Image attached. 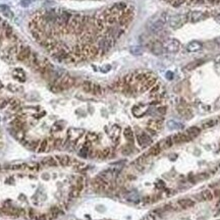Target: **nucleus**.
<instances>
[{"label":"nucleus","instance_id":"obj_1","mask_svg":"<svg viewBox=\"0 0 220 220\" xmlns=\"http://www.w3.org/2000/svg\"><path fill=\"white\" fill-rule=\"evenodd\" d=\"M114 39L112 37H109V36L98 40V48L100 50V54H104L107 51H109L114 45Z\"/></svg>","mask_w":220,"mask_h":220},{"label":"nucleus","instance_id":"obj_2","mask_svg":"<svg viewBox=\"0 0 220 220\" xmlns=\"http://www.w3.org/2000/svg\"><path fill=\"white\" fill-rule=\"evenodd\" d=\"M188 14H175L169 19V26L172 29H179L188 22Z\"/></svg>","mask_w":220,"mask_h":220},{"label":"nucleus","instance_id":"obj_3","mask_svg":"<svg viewBox=\"0 0 220 220\" xmlns=\"http://www.w3.org/2000/svg\"><path fill=\"white\" fill-rule=\"evenodd\" d=\"M92 185H93V188L96 191H107L110 188L109 182H107V180H105L104 178L100 176H97L93 179Z\"/></svg>","mask_w":220,"mask_h":220},{"label":"nucleus","instance_id":"obj_4","mask_svg":"<svg viewBox=\"0 0 220 220\" xmlns=\"http://www.w3.org/2000/svg\"><path fill=\"white\" fill-rule=\"evenodd\" d=\"M74 80L69 76H63V77H59L55 83V85L59 87V89H60L61 91L69 89L71 87L74 86Z\"/></svg>","mask_w":220,"mask_h":220},{"label":"nucleus","instance_id":"obj_5","mask_svg":"<svg viewBox=\"0 0 220 220\" xmlns=\"http://www.w3.org/2000/svg\"><path fill=\"white\" fill-rule=\"evenodd\" d=\"M168 53H176L180 49V43L176 39H170L163 45Z\"/></svg>","mask_w":220,"mask_h":220},{"label":"nucleus","instance_id":"obj_6","mask_svg":"<svg viewBox=\"0 0 220 220\" xmlns=\"http://www.w3.org/2000/svg\"><path fill=\"white\" fill-rule=\"evenodd\" d=\"M164 25H165V20L163 19H160V17H158L153 22H150L148 24V28L149 30L151 31L152 33H159L160 31L163 30V28H164Z\"/></svg>","mask_w":220,"mask_h":220},{"label":"nucleus","instance_id":"obj_7","mask_svg":"<svg viewBox=\"0 0 220 220\" xmlns=\"http://www.w3.org/2000/svg\"><path fill=\"white\" fill-rule=\"evenodd\" d=\"M85 134L84 129H79V128H69L67 131V137L71 141L77 142V140H81L83 134Z\"/></svg>","mask_w":220,"mask_h":220},{"label":"nucleus","instance_id":"obj_8","mask_svg":"<svg viewBox=\"0 0 220 220\" xmlns=\"http://www.w3.org/2000/svg\"><path fill=\"white\" fill-rule=\"evenodd\" d=\"M137 141H138V144L141 147H146L152 143L151 137L149 136L148 133H145V131H142V133L138 134V136H137Z\"/></svg>","mask_w":220,"mask_h":220},{"label":"nucleus","instance_id":"obj_9","mask_svg":"<svg viewBox=\"0 0 220 220\" xmlns=\"http://www.w3.org/2000/svg\"><path fill=\"white\" fill-rule=\"evenodd\" d=\"M32 53V51H31L30 47H20V49L19 50V53H17V59H19L20 61H26L28 60V58H29L30 54Z\"/></svg>","mask_w":220,"mask_h":220},{"label":"nucleus","instance_id":"obj_10","mask_svg":"<svg viewBox=\"0 0 220 220\" xmlns=\"http://www.w3.org/2000/svg\"><path fill=\"white\" fill-rule=\"evenodd\" d=\"M55 158L57 159L59 165H61V166H69V165H72V163L74 161L67 155H57V156H55Z\"/></svg>","mask_w":220,"mask_h":220},{"label":"nucleus","instance_id":"obj_11","mask_svg":"<svg viewBox=\"0 0 220 220\" xmlns=\"http://www.w3.org/2000/svg\"><path fill=\"white\" fill-rule=\"evenodd\" d=\"M41 164L44 165V166H47V167H55V166H58L59 163L55 157L48 156V157L44 158L42 160V162H41Z\"/></svg>","mask_w":220,"mask_h":220},{"label":"nucleus","instance_id":"obj_12","mask_svg":"<svg viewBox=\"0 0 220 220\" xmlns=\"http://www.w3.org/2000/svg\"><path fill=\"white\" fill-rule=\"evenodd\" d=\"M203 48V44L199 41H191L187 45V50L188 52H197Z\"/></svg>","mask_w":220,"mask_h":220},{"label":"nucleus","instance_id":"obj_13","mask_svg":"<svg viewBox=\"0 0 220 220\" xmlns=\"http://www.w3.org/2000/svg\"><path fill=\"white\" fill-rule=\"evenodd\" d=\"M120 128L118 125H113L112 126V128H111V131H110V137H111V139H112V141L114 142L115 144H117L118 143V140H119V136H120Z\"/></svg>","mask_w":220,"mask_h":220},{"label":"nucleus","instance_id":"obj_14","mask_svg":"<svg viewBox=\"0 0 220 220\" xmlns=\"http://www.w3.org/2000/svg\"><path fill=\"white\" fill-rule=\"evenodd\" d=\"M162 121L161 120H157V119H153V120H150L148 121V125H147V128L150 129H153L154 131H160L162 128Z\"/></svg>","mask_w":220,"mask_h":220},{"label":"nucleus","instance_id":"obj_15","mask_svg":"<svg viewBox=\"0 0 220 220\" xmlns=\"http://www.w3.org/2000/svg\"><path fill=\"white\" fill-rule=\"evenodd\" d=\"M173 143L174 144H180V143H185V142L190 141V138L188 137L187 134H176L172 137Z\"/></svg>","mask_w":220,"mask_h":220},{"label":"nucleus","instance_id":"obj_16","mask_svg":"<svg viewBox=\"0 0 220 220\" xmlns=\"http://www.w3.org/2000/svg\"><path fill=\"white\" fill-rule=\"evenodd\" d=\"M177 204L179 205V207L182 209H185V208H190V207H193L195 205V202H194L191 199L188 198H185V199H180V200L177 201Z\"/></svg>","mask_w":220,"mask_h":220},{"label":"nucleus","instance_id":"obj_17","mask_svg":"<svg viewBox=\"0 0 220 220\" xmlns=\"http://www.w3.org/2000/svg\"><path fill=\"white\" fill-rule=\"evenodd\" d=\"M163 49H164V47H163V44L161 42H159V41H156V42L152 45V52L157 56L161 55V54L163 53Z\"/></svg>","mask_w":220,"mask_h":220},{"label":"nucleus","instance_id":"obj_18","mask_svg":"<svg viewBox=\"0 0 220 220\" xmlns=\"http://www.w3.org/2000/svg\"><path fill=\"white\" fill-rule=\"evenodd\" d=\"M218 123H220V116L206 120L205 122L203 123V125H202V126H203V128H213V126L217 125Z\"/></svg>","mask_w":220,"mask_h":220},{"label":"nucleus","instance_id":"obj_19","mask_svg":"<svg viewBox=\"0 0 220 220\" xmlns=\"http://www.w3.org/2000/svg\"><path fill=\"white\" fill-rule=\"evenodd\" d=\"M49 150H50V145H49L48 139H44L43 141L40 142V144H39L37 152L38 153H43V152L49 151Z\"/></svg>","mask_w":220,"mask_h":220},{"label":"nucleus","instance_id":"obj_20","mask_svg":"<svg viewBox=\"0 0 220 220\" xmlns=\"http://www.w3.org/2000/svg\"><path fill=\"white\" fill-rule=\"evenodd\" d=\"M147 111V107L146 106H142V105H138V106H134L133 108V113L134 116L137 117H141L143 116Z\"/></svg>","mask_w":220,"mask_h":220},{"label":"nucleus","instance_id":"obj_21","mask_svg":"<svg viewBox=\"0 0 220 220\" xmlns=\"http://www.w3.org/2000/svg\"><path fill=\"white\" fill-rule=\"evenodd\" d=\"M205 19V14L202 11H193L191 14V20L193 23H198Z\"/></svg>","mask_w":220,"mask_h":220},{"label":"nucleus","instance_id":"obj_22","mask_svg":"<svg viewBox=\"0 0 220 220\" xmlns=\"http://www.w3.org/2000/svg\"><path fill=\"white\" fill-rule=\"evenodd\" d=\"M201 133V129L199 128H197V126H191V128H190L187 131V134H188V137L190 138L191 140V139H194V138H196L197 136H199Z\"/></svg>","mask_w":220,"mask_h":220},{"label":"nucleus","instance_id":"obj_23","mask_svg":"<svg viewBox=\"0 0 220 220\" xmlns=\"http://www.w3.org/2000/svg\"><path fill=\"white\" fill-rule=\"evenodd\" d=\"M173 144H174V143H173L172 137H168V138L163 140L162 142H160L159 146H160V148H161V150L162 149H169Z\"/></svg>","mask_w":220,"mask_h":220},{"label":"nucleus","instance_id":"obj_24","mask_svg":"<svg viewBox=\"0 0 220 220\" xmlns=\"http://www.w3.org/2000/svg\"><path fill=\"white\" fill-rule=\"evenodd\" d=\"M2 27L4 28V34H5V37L7 39H9L12 37V36L14 35V30H12V28L10 27V26L7 24L6 22H2Z\"/></svg>","mask_w":220,"mask_h":220},{"label":"nucleus","instance_id":"obj_25","mask_svg":"<svg viewBox=\"0 0 220 220\" xmlns=\"http://www.w3.org/2000/svg\"><path fill=\"white\" fill-rule=\"evenodd\" d=\"M111 154V149L110 148H105L102 151H98L97 152V157L96 158H100V159H105L108 158Z\"/></svg>","mask_w":220,"mask_h":220},{"label":"nucleus","instance_id":"obj_26","mask_svg":"<svg viewBox=\"0 0 220 220\" xmlns=\"http://www.w3.org/2000/svg\"><path fill=\"white\" fill-rule=\"evenodd\" d=\"M200 197L202 198V200H205V201H211L213 199V193L210 190H205L201 193Z\"/></svg>","mask_w":220,"mask_h":220},{"label":"nucleus","instance_id":"obj_27","mask_svg":"<svg viewBox=\"0 0 220 220\" xmlns=\"http://www.w3.org/2000/svg\"><path fill=\"white\" fill-rule=\"evenodd\" d=\"M85 183H86V182H85V177L84 176H77L74 187L79 188L81 191H83V190L85 188Z\"/></svg>","mask_w":220,"mask_h":220},{"label":"nucleus","instance_id":"obj_28","mask_svg":"<svg viewBox=\"0 0 220 220\" xmlns=\"http://www.w3.org/2000/svg\"><path fill=\"white\" fill-rule=\"evenodd\" d=\"M123 136L125 138L128 140L129 142H133L134 141V131L131 128H125V131H123Z\"/></svg>","mask_w":220,"mask_h":220},{"label":"nucleus","instance_id":"obj_29","mask_svg":"<svg viewBox=\"0 0 220 220\" xmlns=\"http://www.w3.org/2000/svg\"><path fill=\"white\" fill-rule=\"evenodd\" d=\"M160 152H161V148H160L159 144H157L152 147V148H150L147 155H150V156H157V155L160 154Z\"/></svg>","mask_w":220,"mask_h":220},{"label":"nucleus","instance_id":"obj_30","mask_svg":"<svg viewBox=\"0 0 220 220\" xmlns=\"http://www.w3.org/2000/svg\"><path fill=\"white\" fill-rule=\"evenodd\" d=\"M0 12H2L5 17H9V19L12 17V12L10 11L9 7L7 5H0Z\"/></svg>","mask_w":220,"mask_h":220},{"label":"nucleus","instance_id":"obj_31","mask_svg":"<svg viewBox=\"0 0 220 220\" xmlns=\"http://www.w3.org/2000/svg\"><path fill=\"white\" fill-rule=\"evenodd\" d=\"M203 62H204V60H203V59H199V60L193 61V62L188 63V65L185 66V69H187V71H191V69L196 68L197 66H199V65H200V64H202Z\"/></svg>","mask_w":220,"mask_h":220},{"label":"nucleus","instance_id":"obj_32","mask_svg":"<svg viewBox=\"0 0 220 220\" xmlns=\"http://www.w3.org/2000/svg\"><path fill=\"white\" fill-rule=\"evenodd\" d=\"M40 169H41V166L39 164H36V163L26 164V170H29V171L35 172V171H39Z\"/></svg>","mask_w":220,"mask_h":220},{"label":"nucleus","instance_id":"obj_33","mask_svg":"<svg viewBox=\"0 0 220 220\" xmlns=\"http://www.w3.org/2000/svg\"><path fill=\"white\" fill-rule=\"evenodd\" d=\"M103 88L99 86V85L97 84H94L93 85V89H92V94H94L96 96H101L103 94Z\"/></svg>","mask_w":220,"mask_h":220},{"label":"nucleus","instance_id":"obj_34","mask_svg":"<svg viewBox=\"0 0 220 220\" xmlns=\"http://www.w3.org/2000/svg\"><path fill=\"white\" fill-rule=\"evenodd\" d=\"M81 193L82 191L79 190L76 187H72V188L71 190V191H69V198H71V199H77V198H79L80 195H81Z\"/></svg>","mask_w":220,"mask_h":220},{"label":"nucleus","instance_id":"obj_35","mask_svg":"<svg viewBox=\"0 0 220 220\" xmlns=\"http://www.w3.org/2000/svg\"><path fill=\"white\" fill-rule=\"evenodd\" d=\"M131 53L134 56H140L143 54V49L140 46H133L131 47Z\"/></svg>","mask_w":220,"mask_h":220},{"label":"nucleus","instance_id":"obj_36","mask_svg":"<svg viewBox=\"0 0 220 220\" xmlns=\"http://www.w3.org/2000/svg\"><path fill=\"white\" fill-rule=\"evenodd\" d=\"M72 166L76 170H79V171H82V170H84L85 168L87 167L86 163H83V162H79L77 161V160H74V164H72Z\"/></svg>","mask_w":220,"mask_h":220},{"label":"nucleus","instance_id":"obj_37","mask_svg":"<svg viewBox=\"0 0 220 220\" xmlns=\"http://www.w3.org/2000/svg\"><path fill=\"white\" fill-rule=\"evenodd\" d=\"M90 151H91V148H89V147H86V146H83L82 149L80 150V156L86 158V157L89 156Z\"/></svg>","mask_w":220,"mask_h":220},{"label":"nucleus","instance_id":"obj_38","mask_svg":"<svg viewBox=\"0 0 220 220\" xmlns=\"http://www.w3.org/2000/svg\"><path fill=\"white\" fill-rule=\"evenodd\" d=\"M93 83L91 82H85L83 84V90L87 93H92V89H93Z\"/></svg>","mask_w":220,"mask_h":220},{"label":"nucleus","instance_id":"obj_39","mask_svg":"<svg viewBox=\"0 0 220 220\" xmlns=\"http://www.w3.org/2000/svg\"><path fill=\"white\" fill-rule=\"evenodd\" d=\"M9 105H10V107H11V109L17 110V108H20V102L17 99H11L9 101Z\"/></svg>","mask_w":220,"mask_h":220},{"label":"nucleus","instance_id":"obj_40","mask_svg":"<svg viewBox=\"0 0 220 220\" xmlns=\"http://www.w3.org/2000/svg\"><path fill=\"white\" fill-rule=\"evenodd\" d=\"M9 170H23L26 169V164H12L8 165Z\"/></svg>","mask_w":220,"mask_h":220},{"label":"nucleus","instance_id":"obj_41","mask_svg":"<svg viewBox=\"0 0 220 220\" xmlns=\"http://www.w3.org/2000/svg\"><path fill=\"white\" fill-rule=\"evenodd\" d=\"M167 126H168V128H169L170 129H176V128H179L182 125H180L179 123H177L175 120H169V121H168V122H167Z\"/></svg>","mask_w":220,"mask_h":220},{"label":"nucleus","instance_id":"obj_42","mask_svg":"<svg viewBox=\"0 0 220 220\" xmlns=\"http://www.w3.org/2000/svg\"><path fill=\"white\" fill-rule=\"evenodd\" d=\"M131 151H133V149H131V145H125V146H123L122 149H121V153L123 155H129L131 153Z\"/></svg>","mask_w":220,"mask_h":220},{"label":"nucleus","instance_id":"obj_43","mask_svg":"<svg viewBox=\"0 0 220 220\" xmlns=\"http://www.w3.org/2000/svg\"><path fill=\"white\" fill-rule=\"evenodd\" d=\"M87 140L88 141H90L92 143V142H95L98 140V136L94 133H89L87 134Z\"/></svg>","mask_w":220,"mask_h":220},{"label":"nucleus","instance_id":"obj_44","mask_svg":"<svg viewBox=\"0 0 220 220\" xmlns=\"http://www.w3.org/2000/svg\"><path fill=\"white\" fill-rule=\"evenodd\" d=\"M63 145V140L58 138L54 140V148H60L61 146Z\"/></svg>","mask_w":220,"mask_h":220},{"label":"nucleus","instance_id":"obj_45","mask_svg":"<svg viewBox=\"0 0 220 220\" xmlns=\"http://www.w3.org/2000/svg\"><path fill=\"white\" fill-rule=\"evenodd\" d=\"M185 1V0H171V4H172V6L178 7L179 5H182Z\"/></svg>","mask_w":220,"mask_h":220},{"label":"nucleus","instance_id":"obj_46","mask_svg":"<svg viewBox=\"0 0 220 220\" xmlns=\"http://www.w3.org/2000/svg\"><path fill=\"white\" fill-rule=\"evenodd\" d=\"M157 111L161 114H165V111H166V107H159L157 109Z\"/></svg>","mask_w":220,"mask_h":220},{"label":"nucleus","instance_id":"obj_47","mask_svg":"<svg viewBox=\"0 0 220 220\" xmlns=\"http://www.w3.org/2000/svg\"><path fill=\"white\" fill-rule=\"evenodd\" d=\"M215 109H220V97L215 101V105H214Z\"/></svg>","mask_w":220,"mask_h":220},{"label":"nucleus","instance_id":"obj_48","mask_svg":"<svg viewBox=\"0 0 220 220\" xmlns=\"http://www.w3.org/2000/svg\"><path fill=\"white\" fill-rule=\"evenodd\" d=\"M166 79H167V80H172V79H173V74H172V71H167V72H166Z\"/></svg>","mask_w":220,"mask_h":220},{"label":"nucleus","instance_id":"obj_49","mask_svg":"<svg viewBox=\"0 0 220 220\" xmlns=\"http://www.w3.org/2000/svg\"><path fill=\"white\" fill-rule=\"evenodd\" d=\"M208 177V174H205V173H203V174H200L197 176V179H203V178H207Z\"/></svg>","mask_w":220,"mask_h":220},{"label":"nucleus","instance_id":"obj_50","mask_svg":"<svg viewBox=\"0 0 220 220\" xmlns=\"http://www.w3.org/2000/svg\"><path fill=\"white\" fill-rule=\"evenodd\" d=\"M215 62L220 64V54H219V55H217L216 57H215Z\"/></svg>","mask_w":220,"mask_h":220},{"label":"nucleus","instance_id":"obj_51","mask_svg":"<svg viewBox=\"0 0 220 220\" xmlns=\"http://www.w3.org/2000/svg\"><path fill=\"white\" fill-rule=\"evenodd\" d=\"M215 20H216L217 23H218V24H220V14H218L215 17Z\"/></svg>","mask_w":220,"mask_h":220},{"label":"nucleus","instance_id":"obj_52","mask_svg":"<svg viewBox=\"0 0 220 220\" xmlns=\"http://www.w3.org/2000/svg\"><path fill=\"white\" fill-rule=\"evenodd\" d=\"M217 43H218V45L220 46V38L218 39V40H217Z\"/></svg>","mask_w":220,"mask_h":220},{"label":"nucleus","instance_id":"obj_53","mask_svg":"<svg viewBox=\"0 0 220 220\" xmlns=\"http://www.w3.org/2000/svg\"><path fill=\"white\" fill-rule=\"evenodd\" d=\"M2 88V84H1V82H0V89Z\"/></svg>","mask_w":220,"mask_h":220},{"label":"nucleus","instance_id":"obj_54","mask_svg":"<svg viewBox=\"0 0 220 220\" xmlns=\"http://www.w3.org/2000/svg\"><path fill=\"white\" fill-rule=\"evenodd\" d=\"M209 1H212V2H213V1H216V0H209Z\"/></svg>","mask_w":220,"mask_h":220},{"label":"nucleus","instance_id":"obj_55","mask_svg":"<svg viewBox=\"0 0 220 220\" xmlns=\"http://www.w3.org/2000/svg\"><path fill=\"white\" fill-rule=\"evenodd\" d=\"M0 22H1V20H0Z\"/></svg>","mask_w":220,"mask_h":220}]
</instances>
